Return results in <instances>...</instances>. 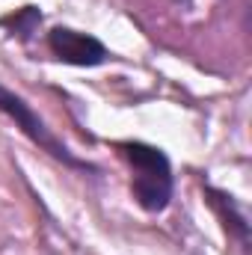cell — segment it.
<instances>
[{
	"label": "cell",
	"instance_id": "cell-1",
	"mask_svg": "<svg viewBox=\"0 0 252 255\" xmlns=\"http://www.w3.org/2000/svg\"><path fill=\"white\" fill-rule=\"evenodd\" d=\"M119 151L130 166V193H133L136 205L148 214L166 211L172 202V190H175L169 157L157 145H148L139 139L119 142Z\"/></svg>",
	"mask_w": 252,
	"mask_h": 255
},
{
	"label": "cell",
	"instance_id": "cell-4",
	"mask_svg": "<svg viewBox=\"0 0 252 255\" xmlns=\"http://www.w3.org/2000/svg\"><path fill=\"white\" fill-rule=\"evenodd\" d=\"M18 39H30V33H36V27L42 24V12L36 9V6H24L18 15H12V18H6L3 21Z\"/></svg>",
	"mask_w": 252,
	"mask_h": 255
},
{
	"label": "cell",
	"instance_id": "cell-3",
	"mask_svg": "<svg viewBox=\"0 0 252 255\" xmlns=\"http://www.w3.org/2000/svg\"><path fill=\"white\" fill-rule=\"evenodd\" d=\"M48 48L60 63L77 65V68H95L110 60L104 42H98L95 36L74 30V27H54L48 33Z\"/></svg>",
	"mask_w": 252,
	"mask_h": 255
},
{
	"label": "cell",
	"instance_id": "cell-2",
	"mask_svg": "<svg viewBox=\"0 0 252 255\" xmlns=\"http://www.w3.org/2000/svg\"><path fill=\"white\" fill-rule=\"evenodd\" d=\"M0 113L6 116V119H12L15 128H21V133L33 142V145H39L42 151H48L54 160H60L63 166L68 169H77V172H98L92 163H86V160H80L68 145H65L63 139L51 130V128L45 125V119L21 98V95H15L12 89H6L3 83H0Z\"/></svg>",
	"mask_w": 252,
	"mask_h": 255
}]
</instances>
